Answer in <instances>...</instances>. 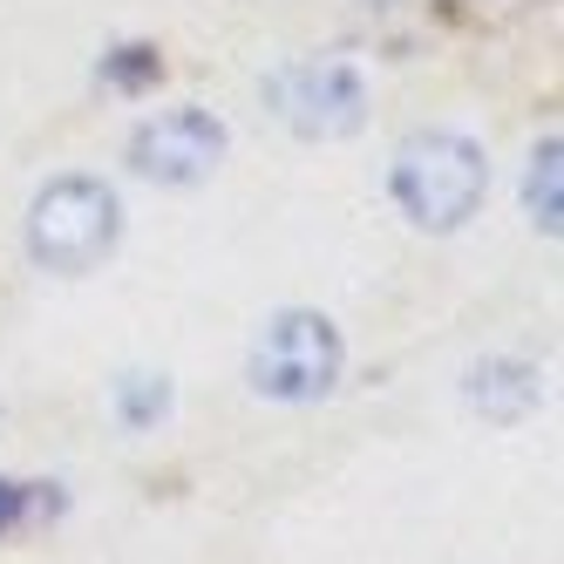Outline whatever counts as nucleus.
Returning <instances> with one entry per match:
<instances>
[{
    "label": "nucleus",
    "mask_w": 564,
    "mask_h": 564,
    "mask_svg": "<svg viewBox=\"0 0 564 564\" xmlns=\"http://www.w3.org/2000/svg\"><path fill=\"white\" fill-rule=\"evenodd\" d=\"M225 156V123L205 109H171L150 116V123L130 137V171L150 184H205Z\"/></svg>",
    "instance_id": "39448f33"
},
{
    "label": "nucleus",
    "mask_w": 564,
    "mask_h": 564,
    "mask_svg": "<svg viewBox=\"0 0 564 564\" xmlns=\"http://www.w3.org/2000/svg\"><path fill=\"white\" fill-rule=\"evenodd\" d=\"M265 102L279 109V123L293 137H313V143H334V137H354L360 116H368V83L360 68L340 62V55H313V62H293L265 83Z\"/></svg>",
    "instance_id": "20e7f679"
},
{
    "label": "nucleus",
    "mask_w": 564,
    "mask_h": 564,
    "mask_svg": "<svg viewBox=\"0 0 564 564\" xmlns=\"http://www.w3.org/2000/svg\"><path fill=\"white\" fill-rule=\"evenodd\" d=\"M523 197H531V218L544 231H557V137L531 156V177H523Z\"/></svg>",
    "instance_id": "6e6552de"
},
{
    "label": "nucleus",
    "mask_w": 564,
    "mask_h": 564,
    "mask_svg": "<svg viewBox=\"0 0 564 564\" xmlns=\"http://www.w3.org/2000/svg\"><path fill=\"white\" fill-rule=\"evenodd\" d=\"M171 415V381L164 375H123L116 381V422L123 429H156Z\"/></svg>",
    "instance_id": "0eeeda50"
},
{
    "label": "nucleus",
    "mask_w": 564,
    "mask_h": 564,
    "mask_svg": "<svg viewBox=\"0 0 564 564\" xmlns=\"http://www.w3.org/2000/svg\"><path fill=\"white\" fill-rule=\"evenodd\" d=\"M340 360H347V347L334 334V319L293 306V313L265 319V334L252 347V388L272 401H319L340 381Z\"/></svg>",
    "instance_id": "7ed1b4c3"
},
{
    "label": "nucleus",
    "mask_w": 564,
    "mask_h": 564,
    "mask_svg": "<svg viewBox=\"0 0 564 564\" xmlns=\"http://www.w3.org/2000/svg\"><path fill=\"white\" fill-rule=\"evenodd\" d=\"M116 231H123V205H116L109 184L55 177L28 212V252L48 272H89L96 259H109Z\"/></svg>",
    "instance_id": "f03ea898"
},
{
    "label": "nucleus",
    "mask_w": 564,
    "mask_h": 564,
    "mask_svg": "<svg viewBox=\"0 0 564 564\" xmlns=\"http://www.w3.org/2000/svg\"><path fill=\"white\" fill-rule=\"evenodd\" d=\"M538 368H523V360H476L469 368V409L490 415V422H523L538 409Z\"/></svg>",
    "instance_id": "423d86ee"
},
{
    "label": "nucleus",
    "mask_w": 564,
    "mask_h": 564,
    "mask_svg": "<svg viewBox=\"0 0 564 564\" xmlns=\"http://www.w3.org/2000/svg\"><path fill=\"white\" fill-rule=\"evenodd\" d=\"M21 503H28V490H21V482H0V531H8V523L21 517Z\"/></svg>",
    "instance_id": "9d476101"
},
{
    "label": "nucleus",
    "mask_w": 564,
    "mask_h": 564,
    "mask_svg": "<svg viewBox=\"0 0 564 564\" xmlns=\"http://www.w3.org/2000/svg\"><path fill=\"white\" fill-rule=\"evenodd\" d=\"M102 75L116 89H143L150 75H156V48H116L109 62H102Z\"/></svg>",
    "instance_id": "1a4fd4ad"
},
{
    "label": "nucleus",
    "mask_w": 564,
    "mask_h": 564,
    "mask_svg": "<svg viewBox=\"0 0 564 564\" xmlns=\"http://www.w3.org/2000/svg\"><path fill=\"white\" fill-rule=\"evenodd\" d=\"M482 191H490V164L469 137L429 130L394 150V205L422 231H456L463 218H476Z\"/></svg>",
    "instance_id": "f257e3e1"
}]
</instances>
